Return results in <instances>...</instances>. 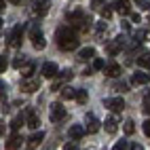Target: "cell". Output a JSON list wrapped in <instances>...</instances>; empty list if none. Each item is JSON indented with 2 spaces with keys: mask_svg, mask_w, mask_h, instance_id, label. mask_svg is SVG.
Returning a JSON list of instances; mask_svg holds the SVG:
<instances>
[{
  "mask_svg": "<svg viewBox=\"0 0 150 150\" xmlns=\"http://www.w3.org/2000/svg\"><path fill=\"white\" fill-rule=\"evenodd\" d=\"M106 108H110L112 112H121V110L125 108V102H123V97H112V99H106Z\"/></svg>",
  "mask_w": 150,
  "mask_h": 150,
  "instance_id": "5b68a950",
  "label": "cell"
},
{
  "mask_svg": "<svg viewBox=\"0 0 150 150\" xmlns=\"http://www.w3.org/2000/svg\"><path fill=\"white\" fill-rule=\"evenodd\" d=\"M93 68H95V70H102V68H106V66H104V59L95 57V59H93Z\"/></svg>",
  "mask_w": 150,
  "mask_h": 150,
  "instance_id": "f1b7e54d",
  "label": "cell"
},
{
  "mask_svg": "<svg viewBox=\"0 0 150 150\" xmlns=\"http://www.w3.org/2000/svg\"><path fill=\"white\" fill-rule=\"evenodd\" d=\"M4 70H6V59H4V55L0 57V72L4 74Z\"/></svg>",
  "mask_w": 150,
  "mask_h": 150,
  "instance_id": "836d02e7",
  "label": "cell"
},
{
  "mask_svg": "<svg viewBox=\"0 0 150 150\" xmlns=\"http://www.w3.org/2000/svg\"><path fill=\"white\" fill-rule=\"evenodd\" d=\"M123 40H125L123 36L114 38L112 42H108V45H106V51H108L110 55H116V53H118V51H121V49H123Z\"/></svg>",
  "mask_w": 150,
  "mask_h": 150,
  "instance_id": "52a82bcc",
  "label": "cell"
},
{
  "mask_svg": "<svg viewBox=\"0 0 150 150\" xmlns=\"http://www.w3.org/2000/svg\"><path fill=\"white\" fill-rule=\"evenodd\" d=\"M76 102H78V104H85V102H87V91H85V89H78Z\"/></svg>",
  "mask_w": 150,
  "mask_h": 150,
  "instance_id": "4316f807",
  "label": "cell"
},
{
  "mask_svg": "<svg viewBox=\"0 0 150 150\" xmlns=\"http://www.w3.org/2000/svg\"><path fill=\"white\" fill-rule=\"evenodd\" d=\"M30 40H32V45H34V49H36V51H42V49L47 47V42H45V36H42V32H40V30H32V34H30Z\"/></svg>",
  "mask_w": 150,
  "mask_h": 150,
  "instance_id": "7a4b0ae2",
  "label": "cell"
},
{
  "mask_svg": "<svg viewBox=\"0 0 150 150\" xmlns=\"http://www.w3.org/2000/svg\"><path fill=\"white\" fill-rule=\"evenodd\" d=\"M148 81H150V74H144V72H137V74H133V78H131L133 85H146Z\"/></svg>",
  "mask_w": 150,
  "mask_h": 150,
  "instance_id": "ac0fdd59",
  "label": "cell"
},
{
  "mask_svg": "<svg viewBox=\"0 0 150 150\" xmlns=\"http://www.w3.org/2000/svg\"><path fill=\"white\" fill-rule=\"evenodd\" d=\"M133 131H135V123H133V121H125V133L131 135Z\"/></svg>",
  "mask_w": 150,
  "mask_h": 150,
  "instance_id": "484cf974",
  "label": "cell"
},
{
  "mask_svg": "<svg viewBox=\"0 0 150 150\" xmlns=\"http://www.w3.org/2000/svg\"><path fill=\"white\" fill-rule=\"evenodd\" d=\"M36 2H38V0H36Z\"/></svg>",
  "mask_w": 150,
  "mask_h": 150,
  "instance_id": "60d3db41",
  "label": "cell"
},
{
  "mask_svg": "<svg viewBox=\"0 0 150 150\" xmlns=\"http://www.w3.org/2000/svg\"><path fill=\"white\" fill-rule=\"evenodd\" d=\"M99 125H102V123H99L93 114H87V131L89 133H97L99 131Z\"/></svg>",
  "mask_w": 150,
  "mask_h": 150,
  "instance_id": "8fae6325",
  "label": "cell"
},
{
  "mask_svg": "<svg viewBox=\"0 0 150 150\" xmlns=\"http://www.w3.org/2000/svg\"><path fill=\"white\" fill-rule=\"evenodd\" d=\"M49 6H51V4H49L47 0H38V2L34 4V13L36 15H47L49 13Z\"/></svg>",
  "mask_w": 150,
  "mask_h": 150,
  "instance_id": "2e32d148",
  "label": "cell"
},
{
  "mask_svg": "<svg viewBox=\"0 0 150 150\" xmlns=\"http://www.w3.org/2000/svg\"><path fill=\"white\" fill-rule=\"evenodd\" d=\"M127 148H131V146H129V144H127V142H116V144H114V148H112V150H127Z\"/></svg>",
  "mask_w": 150,
  "mask_h": 150,
  "instance_id": "83f0119b",
  "label": "cell"
},
{
  "mask_svg": "<svg viewBox=\"0 0 150 150\" xmlns=\"http://www.w3.org/2000/svg\"><path fill=\"white\" fill-rule=\"evenodd\" d=\"M8 2H13V4H19V2H21V0H8Z\"/></svg>",
  "mask_w": 150,
  "mask_h": 150,
  "instance_id": "ab89813d",
  "label": "cell"
},
{
  "mask_svg": "<svg viewBox=\"0 0 150 150\" xmlns=\"http://www.w3.org/2000/svg\"><path fill=\"white\" fill-rule=\"evenodd\" d=\"M104 30H106V23L104 21H97V34H104Z\"/></svg>",
  "mask_w": 150,
  "mask_h": 150,
  "instance_id": "e575fe53",
  "label": "cell"
},
{
  "mask_svg": "<svg viewBox=\"0 0 150 150\" xmlns=\"http://www.w3.org/2000/svg\"><path fill=\"white\" fill-rule=\"evenodd\" d=\"M131 21L133 23H139V13H131Z\"/></svg>",
  "mask_w": 150,
  "mask_h": 150,
  "instance_id": "d590c367",
  "label": "cell"
},
{
  "mask_svg": "<svg viewBox=\"0 0 150 150\" xmlns=\"http://www.w3.org/2000/svg\"><path fill=\"white\" fill-rule=\"evenodd\" d=\"M142 129H144V133H146V135L150 137V118H148V121H146V123L142 125Z\"/></svg>",
  "mask_w": 150,
  "mask_h": 150,
  "instance_id": "1f68e13d",
  "label": "cell"
},
{
  "mask_svg": "<svg viewBox=\"0 0 150 150\" xmlns=\"http://www.w3.org/2000/svg\"><path fill=\"white\" fill-rule=\"evenodd\" d=\"M42 139H45V131H38V133H34L32 137L28 139V144H25V146H28V150H34V148H38Z\"/></svg>",
  "mask_w": 150,
  "mask_h": 150,
  "instance_id": "9c48e42d",
  "label": "cell"
},
{
  "mask_svg": "<svg viewBox=\"0 0 150 150\" xmlns=\"http://www.w3.org/2000/svg\"><path fill=\"white\" fill-rule=\"evenodd\" d=\"M133 38H135V42L150 40V32H133Z\"/></svg>",
  "mask_w": 150,
  "mask_h": 150,
  "instance_id": "603a6c76",
  "label": "cell"
},
{
  "mask_svg": "<svg viewBox=\"0 0 150 150\" xmlns=\"http://www.w3.org/2000/svg\"><path fill=\"white\" fill-rule=\"evenodd\" d=\"M137 64L142 68H150V51H142L137 55Z\"/></svg>",
  "mask_w": 150,
  "mask_h": 150,
  "instance_id": "d6986e66",
  "label": "cell"
},
{
  "mask_svg": "<svg viewBox=\"0 0 150 150\" xmlns=\"http://www.w3.org/2000/svg\"><path fill=\"white\" fill-rule=\"evenodd\" d=\"M38 89H40V81H36V78H25L21 85V91H25V93H34Z\"/></svg>",
  "mask_w": 150,
  "mask_h": 150,
  "instance_id": "8992f818",
  "label": "cell"
},
{
  "mask_svg": "<svg viewBox=\"0 0 150 150\" xmlns=\"http://www.w3.org/2000/svg\"><path fill=\"white\" fill-rule=\"evenodd\" d=\"M144 112L146 114H150V93L146 95V99H144Z\"/></svg>",
  "mask_w": 150,
  "mask_h": 150,
  "instance_id": "4dcf8cb0",
  "label": "cell"
},
{
  "mask_svg": "<svg viewBox=\"0 0 150 150\" xmlns=\"http://www.w3.org/2000/svg\"><path fill=\"white\" fill-rule=\"evenodd\" d=\"M49 116H51V121L57 123V121H62V118H66V108L62 104H53L51 106V112H49Z\"/></svg>",
  "mask_w": 150,
  "mask_h": 150,
  "instance_id": "3957f363",
  "label": "cell"
},
{
  "mask_svg": "<svg viewBox=\"0 0 150 150\" xmlns=\"http://www.w3.org/2000/svg\"><path fill=\"white\" fill-rule=\"evenodd\" d=\"M104 125H106V131H108V133H116V129H118V127H116L118 123H116V118H114V116L106 118V123H104Z\"/></svg>",
  "mask_w": 150,
  "mask_h": 150,
  "instance_id": "44dd1931",
  "label": "cell"
},
{
  "mask_svg": "<svg viewBox=\"0 0 150 150\" xmlns=\"http://www.w3.org/2000/svg\"><path fill=\"white\" fill-rule=\"evenodd\" d=\"M104 72H106V76H110V78H116V76H121V66H118V64H108V66L104 68Z\"/></svg>",
  "mask_w": 150,
  "mask_h": 150,
  "instance_id": "5bb4252c",
  "label": "cell"
},
{
  "mask_svg": "<svg viewBox=\"0 0 150 150\" xmlns=\"http://www.w3.org/2000/svg\"><path fill=\"white\" fill-rule=\"evenodd\" d=\"M57 45L64 51H72V49L78 47V36L72 32V28H59L57 30Z\"/></svg>",
  "mask_w": 150,
  "mask_h": 150,
  "instance_id": "6da1fadb",
  "label": "cell"
},
{
  "mask_svg": "<svg viewBox=\"0 0 150 150\" xmlns=\"http://www.w3.org/2000/svg\"><path fill=\"white\" fill-rule=\"evenodd\" d=\"M129 150H144V148L139 146V144H131V148H129Z\"/></svg>",
  "mask_w": 150,
  "mask_h": 150,
  "instance_id": "8d00e7d4",
  "label": "cell"
},
{
  "mask_svg": "<svg viewBox=\"0 0 150 150\" xmlns=\"http://www.w3.org/2000/svg\"><path fill=\"white\" fill-rule=\"evenodd\" d=\"M21 125H23V118H21V116H17V118H13V123H11V129H13L15 133H17Z\"/></svg>",
  "mask_w": 150,
  "mask_h": 150,
  "instance_id": "cb8c5ba5",
  "label": "cell"
},
{
  "mask_svg": "<svg viewBox=\"0 0 150 150\" xmlns=\"http://www.w3.org/2000/svg\"><path fill=\"white\" fill-rule=\"evenodd\" d=\"M64 150H78V148H76L74 144H66V148H64Z\"/></svg>",
  "mask_w": 150,
  "mask_h": 150,
  "instance_id": "74e56055",
  "label": "cell"
},
{
  "mask_svg": "<svg viewBox=\"0 0 150 150\" xmlns=\"http://www.w3.org/2000/svg\"><path fill=\"white\" fill-rule=\"evenodd\" d=\"M76 95H78V91H76V89H72V87H66L64 91H62V97H64V99H76Z\"/></svg>",
  "mask_w": 150,
  "mask_h": 150,
  "instance_id": "7402d4cb",
  "label": "cell"
},
{
  "mask_svg": "<svg viewBox=\"0 0 150 150\" xmlns=\"http://www.w3.org/2000/svg\"><path fill=\"white\" fill-rule=\"evenodd\" d=\"M57 72H59V68H57V64H53V62H47V64L42 66V76H45V78H53Z\"/></svg>",
  "mask_w": 150,
  "mask_h": 150,
  "instance_id": "30bf717a",
  "label": "cell"
},
{
  "mask_svg": "<svg viewBox=\"0 0 150 150\" xmlns=\"http://www.w3.org/2000/svg\"><path fill=\"white\" fill-rule=\"evenodd\" d=\"M139 8H150V0H137Z\"/></svg>",
  "mask_w": 150,
  "mask_h": 150,
  "instance_id": "d6a6232c",
  "label": "cell"
},
{
  "mask_svg": "<svg viewBox=\"0 0 150 150\" xmlns=\"http://www.w3.org/2000/svg\"><path fill=\"white\" fill-rule=\"evenodd\" d=\"M21 38H23V25H17L13 32H11L8 45H11V47H21Z\"/></svg>",
  "mask_w": 150,
  "mask_h": 150,
  "instance_id": "277c9868",
  "label": "cell"
},
{
  "mask_svg": "<svg viewBox=\"0 0 150 150\" xmlns=\"http://www.w3.org/2000/svg\"><path fill=\"white\" fill-rule=\"evenodd\" d=\"M68 133H70V137H72V139H81V137L87 133V129L81 127V125H72V127L68 129Z\"/></svg>",
  "mask_w": 150,
  "mask_h": 150,
  "instance_id": "4fadbf2b",
  "label": "cell"
},
{
  "mask_svg": "<svg viewBox=\"0 0 150 150\" xmlns=\"http://www.w3.org/2000/svg\"><path fill=\"white\" fill-rule=\"evenodd\" d=\"M93 2H95V6H102V2H104V0H93Z\"/></svg>",
  "mask_w": 150,
  "mask_h": 150,
  "instance_id": "f35d334b",
  "label": "cell"
},
{
  "mask_svg": "<svg viewBox=\"0 0 150 150\" xmlns=\"http://www.w3.org/2000/svg\"><path fill=\"white\" fill-rule=\"evenodd\" d=\"M23 64H25V57L21 55V57H17V59H15V62H13V68H21Z\"/></svg>",
  "mask_w": 150,
  "mask_h": 150,
  "instance_id": "f546056e",
  "label": "cell"
},
{
  "mask_svg": "<svg viewBox=\"0 0 150 150\" xmlns=\"http://www.w3.org/2000/svg\"><path fill=\"white\" fill-rule=\"evenodd\" d=\"M21 142H23V139H21V135H19V133L11 135V139L6 142V150H17L19 146H21Z\"/></svg>",
  "mask_w": 150,
  "mask_h": 150,
  "instance_id": "e0dca14e",
  "label": "cell"
},
{
  "mask_svg": "<svg viewBox=\"0 0 150 150\" xmlns=\"http://www.w3.org/2000/svg\"><path fill=\"white\" fill-rule=\"evenodd\" d=\"M110 6H112V4H106V6L99 8V13H102V17H104V19H108L110 15H112V8H110Z\"/></svg>",
  "mask_w": 150,
  "mask_h": 150,
  "instance_id": "d4e9b609",
  "label": "cell"
},
{
  "mask_svg": "<svg viewBox=\"0 0 150 150\" xmlns=\"http://www.w3.org/2000/svg\"><path fill=\"white\" fill-rule=\"evenodd\" d=\"M112 6L116 8V13H121V15H131V4H129V0H116Z\"/></svg>",
  "mask_w": 150,
  "mask_h": 150,
  "instance_id": "ba28073f",
  "label": "cell"
},
{
  "mask_svg": "<svg viewBox=\"0 0 150 150\" xmlns=\"http://www.w3.org/2000/svg\"><path fill=\"white\" fill-rule=\"evenodd\" d=\"M38 125H40L38 114L34 112V110H28V127H30V129H38Z\"/></svg>",
  "mask_w": 150,
  "mask_h": 150,
  "instance_id": "9a60e30c",
  "label": "cell"
},
{
  "mask_svg": "<svg viewBox=\"0 0 150 150\" xmlns=\"http://www.w3.org/2000/svg\"><path fill=\"white\" fill-rule=\"evenodd\" d=\"M34 70H36V64H34V62H30V64H25V66L21 68V74H23V78H32V74H34Z\"/></svg>",
  "mask_w": 150,
  "mask_h": 150,
  "instance_id": "ffe728a7",
  "label": "cell"
},
{
  "mask_svg": "<svg viewBox=\"0 0 150 150\" xmlns=\"http://www.w3.org/2000/svg\"><path fill=\"white\" fill-rule=\"evenodd\" d=\"M78 59L81 62H89V59H95V49L93 47H85L78 51Z\"/></svg>",
  "mask_w": 150,
  "mask_h": 150,
  "instance_id": "7c38bea8",
  "label": "cell"
}]
</instances>
